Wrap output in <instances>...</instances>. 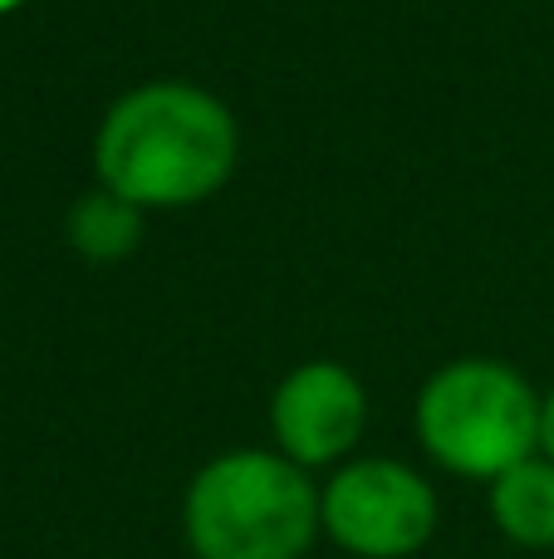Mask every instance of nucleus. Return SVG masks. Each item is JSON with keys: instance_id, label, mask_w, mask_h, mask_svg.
Listing matches in <instances>:
<instances>
[{"instance_id": "20e7f679", "label": "nucleus", "mask_w": 554, "mask_h": 559, "mask_svg": "<svg viewBox=\"0 0 554 559\" xmlns=\"http://www.w3.org/2000/svg\"><path fill=\"white\" fill-rule=\"evenodd\" d=\"M320 525L353 559H412L437 531V491L408 462L363 456L324 481Z\"/></svg>"}, {"instance_id": "0eeeda50", "label": "nucleus", "mask_w": 554, "mask_h": 559, "mask_svg": "<svg viewBox=\"0 0 554 559\" xmlns=\"http://www.w3.org/2000/svg\"><path fill=\"white\" fill-rule=\"evenodd\" d=\"M143 236V206L123 202L113 192H88L84 202L69 212V246L88 261H123Z\"/></svg>"}, {"instance_id": "423d86ee", "label": "nucleus", "mask_w": 554, "mask_h": 559, "mask_svg": "<svg viewBox=\"0 0 554 559\" xmlns=\"http://www.w3.org/2000/svg\"><path fill=\"white\" fill-rule=\"evenodd\" d=\"M491 521L520 550H554V462L530 456L491 481Z\"/></svg>"}, {"instance_id": "39448f33", "label": "nucleus", "mask_w": 554, "mask_h": 559, "mask_svg": "<svg viewBox=\"0 0 554 559\" xmlns=\"http://www.w3.org/2000/svg\"><path fill=\"white\" fill-rule=\"evenodd\" d=\"M363 423H369V397L344 364H300L270 397L275 447L300 472L349 456L363 437Z\"/></svg>"}, {"instance_id": "1a4fd4ad", "label": "nucleus", "mask_w": 554, "mask_h": 559, "mask_svg": "<svg viewBox=\"0 0 554 559\" xmlns=\"http://www.w3.org/2000/svg\"><path fill=\"white\" fill-rule=\"evenodd\" d=\"M15 5H25V0H0V15H5V10H15Z\"/></svg>"}, {"instance_id": "7ed1b4c3", "label": "nucleus", "mask_w": 554, "mask_h": 559, "mask_svg": "<svg viewBox=\"0 0 554 559\" xmlns=\"http://www.w3.org/2000/svg\"><path fill=\"white\" fill-rule=\"evenodd\" d=\"M418 442L442 472L496 481L540 456V397L496 358H461L418 393Z\"/></svg>"}, {"instance_id": "f257e3e1", "label": "nucleus", "mask_w": 554, "mask_h": 559, "mask_svg": "<svg viewBox=\"0 0 554 559\" xmlns=\"http://www.w3.org/2000/svg\"><path fill=\"white\" fill-rule=\"evenodd\" d=\"M94 167L133 206H192L231 177L236 118L196 84H143L104 114Z\"/></svg>"}, {"instance_id": "6e6552de", "label": "nucleus", "mask_w": 554, "mask_h": 559, "mask_svg": "<svg viewBox=\"0 0 554 559\" xmlns=\"http://www.w3.org/2000/svg\"><path fill=\"white\" fill-rule=\"evenodd\" d=\"M540 456L554 462V393L540 403Z\"/></svg>"}, {"instance_id": "f03ea898", "label": "nucleus", "mask_w": 554, "mask_h": 559, "mask_svg": "<svg viewBox=\"0 0 554 559\" xmlns=\"http://www.w3.org/2000/svg\"><path fill=\"white\" fill-rule=\"evenodd\" d=\"M320 531L310 472L261 447L206 462L182 501V540L196 559H304Z\"/></svg>"}]
</instances>
